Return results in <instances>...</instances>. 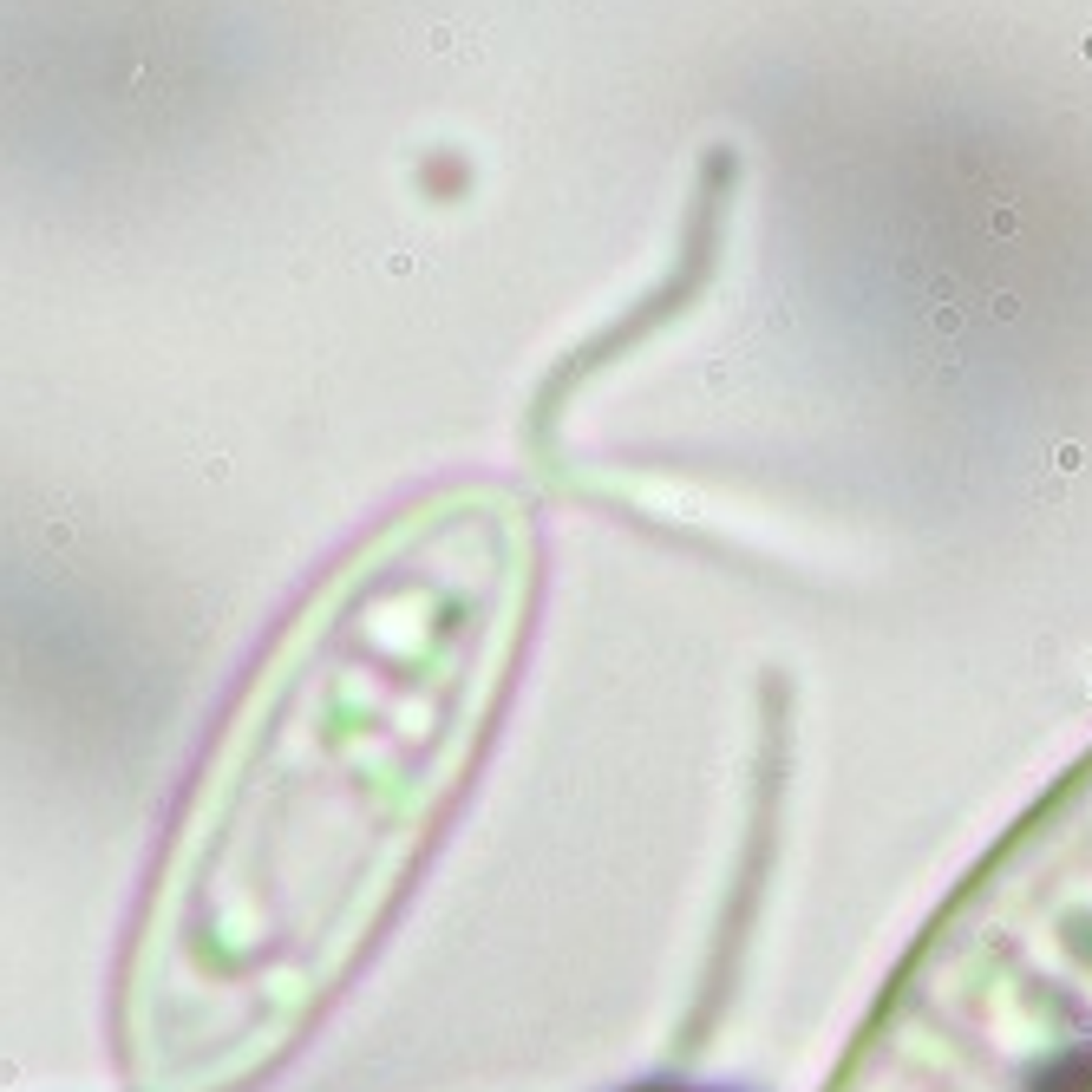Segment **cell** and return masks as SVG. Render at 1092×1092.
Returning <instances> with one entry per match:
<instances>
[{
	"instance_id": "1",
	"label": "cell",
	"mask_w": 1092,
	"mask_h": 1092,
	"mask_svg": "<svg viewBox=\"0 0 1092 1092\" xmlns=\"http://www.w3.org/2000/svg\"><path fill=\"white\" fill-rule=\"evenodd\" d=\"M536 582L530 517L465 491L347 563L262 667L138 935L144 1092H236L354 975L458 791Z\"/></svg>"
},
{
	"instance_id": "2",
	"label": "cell",
	"mask_w": 1092,
	"mask_h": 1092,
	"mask_svg": "<svg viewBox=\"0 0 1092 1092\" xmlns=\"http://www.w3.org/2000/svg\"><path fill=\"white\" fill-rule=\"evenodd\" d=\"M831 1092H1092V753L935 909Z\"/></svg>"
}]
</instances>
